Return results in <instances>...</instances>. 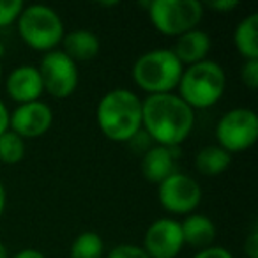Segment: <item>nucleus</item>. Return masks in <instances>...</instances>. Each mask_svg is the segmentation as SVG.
<instances>
[{"mask_svg":"<svg viewBox=\"0 0 258 258\" xmlns=\"http://www.w3.org/2000/svg\"><path fill=\"white\" fill-rule=\"evenodd\" d=\"M193 125V110L177 94H154L142 101V129L158 145L179 147Z\"/></svg>","mask_w":258,"mask_h":258,"instance_id":"f257e3e1","label":"nucleus"},{"mask_svg":"<svg viewBox=\"0 0 258 258\" xmlns=\"http://www.w3.org/2000/svg\"><path fill=\"white\" fill-rule=\"evenodd\" d=\"M101 133L113 142H129L142 131V99L127 89L106 92L96 108Z\"/></svg>","mask_w":258,"mask_h":258,"instance_id":"f03ea898","label":"nucleus"},{"mask_svg":"<svg viewBox=\"0 0 258 258\" xmlns=\"http://www.w3.org/2000/svg\"><path fill=\"white\" fill-rule=\"evenodd\" d=\"M226 87V75L214 60H202L198 64L184 68L179 82L177 96L193 108H211L221 99Z\"/></svg>","mask_w":258,"mask_h":258,"instance_id":"7ed1b4c3","label":"nucleus"},{"mask_svg":"<svg viewBox=\"0 0 258 258\" xmlns=\"http://www.w3.org/2000/svg\"><path fill=\"white\" fill-rule=\"evenodd\" d=\"M184 66L172 50L158 48L140 55L133 66V80L142 90L154 94H170L179 87Z\"/></svg>","mask_w":258,"mask_h":258,"instance_id":"20e7f679","label":"nucleus"},{"mask_svg":"<svg viewBox=\"0 0 258 258\" xmlns=\"http://www.w3.org/2000/svg\"><path fill=\"white\" fill-rule=\"evenodd\" d=\"M16 22L22 41L36 51H53L64 39V22L50 6H27Z\"/></svg>","mask_w":258,"mask_h":258,"instance_id":"39448f33","label":"nucleus"},{"mask_svg":"<svg viewBox=\"0 0 258 258\" xmlns=\"http://www.w3.org/2000/svg\"><path fill=\"white\" fill-rule=\"evenodd\" d=\"M147 8L154 29L168 37L198 29L204 18V6L198 0H152Z\"/></svg>","mask_w":258,"mask_h":258,"instance_id":"423d86ee","label":"nucleus"},{"mask_svg":"<svg viewBox=\"0 0 258 258\" xmlns=\"http://www.w3.org/2000/svg\"><path fill=\"white\" fill-rule=\"evenodd\" d=\"M218 145L226 152H242L253 147L258 138V117L251 108H233L216 125Z\"/></svg>","mask_w":258,"mask_h":258,"instance_id":"0eeeda50","label":"nucleus"},{"mask_svg":"<svg viewBox=\"0 0 258 258\" xmlns=\"http://www.w3.org/2000/svg\"><path fill=\"white\" fill-rule=\"evenodd\" d=\"M37 69L43 80V89L57 99L69 97L78 87V68L64 51H48Z\"/></svg>","mask_w":258,"mask_h":258,"instance_id":"6e6552de","label":"nucleus"},{"mask_svg":"<svg viewBox=\"0 0 258 258\" xmlns=\"http://www.w3.org/2000/svg\"><path fill=\"white\" fill-rule=\"evenodd\" d=\"M159 204L172 214H189L200 205L202 187L193 177L177 172L158 187Z\"/></svg>","mask_w":258,"mask_h":258,"instance_id":"1a4fd4ad","label":"nucleus"},{"mask_svg":"<svg viewBox=\"0 0 258 258\" xmlns=\"http://www.w3.org/2000/svg\"><path fill=\"white\" fill-rule=\"evenodd\" d=\"M142 247L151 258H175L184 247L180 223L172 218L156 219L145 230Z\"/></svg>","mask_w":258,"mask_h":258,"instance_id":"9d476101","label":"nucleus"},{"mask_svg":"<svg viewBox=\"0 0 258 258\" xmlns=\"http://www.w3.org/2000/svg\"><path fill=\"white\" fill-rule=\"evenodd\" d=\"M53 124V111L43 101L18 104L9 113V129L20 138L43 137Z\"/></svg>","mask_w":258,"mask_h":258,"instance_id":"9b49d317","label":"nucleus"},{"mask_svg":"<svg viewBox=\"0 0 258 258\" xmlns=\"http://www.w3.org/2000/svg\"><path fill=\"white\" fill-rule=\"evenodd\" d=\"M6 90H8V96L18 104L39 101L44 92L39 69L34 66L15 68L6 78Z\"/></svg>","mask_w":258,"mask_h":258,"instance_id":"f8f14e48","label":"nucleus"},{"mask_svg":"<svg viewBox=\"0 0 258 258\" xmlns=\"http://www.w3.org/2000/svg\"><path fill=\"white\" fill-rule=\"evenodd\" d=\"M177 158H179V147H163L154 145L142 158V173L152 184H161L170 175L177 173Z\"/></svg>","mask_w":258,"mask_h":258,"instance_id":"ddd939ff","label":"nucleus"},{"mask_svg":"<svg viewBox=\"0 0 258 258\" xmlns=\"http://www.w3.org/2000/svg\"><path fill=\"white\" fill-rule=\"evenodd\" d=\"M172 51L182 66L198 64L202 60H207V55L211 51V37L202 29H193L177 37Z\"/></svg>","mask_w":258,"mask_h":258,"instance_id":"4468645a","label":"nucleus"},{"mask_svg":"<svg viewBox=\"0 0 258 258\" xmlns=\"http://www.w3.org/2000/svg\"><path fill=\"white\" fill-rule=\"evenodd\" d=\"M62 46H64V53L71 58L73 62H87L97 57L101 50L99 37L94 32L85 29L73 30L69 34H64L62 39Z\"/></svg>","mask_w":258,"mask_h":258,"instance_id":"2eb2a0df","label":"nucleus"},{"mask_svg":"<svg viewBox=\"0 0 258 258\" xmlns=\"http://www.w3.org/2000/svg\"><path fill=\"white\" fill-rule=\"evenodd\" d=\"M184 244H189L198 249H207L214 246L216 225L205 214H187V218L180 223Z\"/></svg>","mask_w":258,"mask_h":258,"instance_id":"dca6fc26","label":"nucleus"},{"mask_svg":"<svg viewBox=\"0 0 258 258\" xmlns=\"http://www.w3.org/2000/svg\"><path fill=\"white\" fill-rule=\"evenodd\" d=\"M233 43L244 60H258V15L251 13L240 20L233 32Z\"/></svg>","mask_w":258,"mask_h":258,"instance_id":"f3484780","label":"nucleus"},{"mask_svg":"<svg viewBox=\"0 0 258 258\" xmlns=\"http://www.w3.org/2000/svg\"><path fill=\"white\" fill-rule=\"evenodd\" d=\"M232 165V154L221 149L219 145H207L202 151H198L195 158V166L202 175L216 177L221 175Z\"/></svg>","mask_w":258,"mask_h":258,"instance_id":"a211bd4d","label":"nucleus"},{"mask_svg":"<svg viewBox=\"0 0 258 258\" xmlns=\"http://www.w3.org/2000/svg\"><path fill=\"white\" fill-rule=\"evenodd\" d=\"M104 242L99 233L83 232L73 240L69 258H103Z\"/></svg>","mask_w":258,"mask_h":258,"instance_id":"6ab92c4d","label":"nucleus"},{"mask_svg":"<svg viewBox=\"0 0 258 258\" xmlns=\"http://www.w3.org/2000/svg\"><path fill=\"white\" fill-rule=\"evenodd\" d=\"M25 158V142L11 129L0 135V163L16 165Z\"/></svg>","mask_w":258,"mask_h":258,"instance_id":"aec40b11","label":"nucleus"},{"mask_svg":"<svg viewBox=\"0 0 258 258\" xmlns=\"http://www.w3.org/2000/svg\"><path fill=\"white\" fill-rule=\"evenodd\" d=\"M22 0H0V27H8L18 20L23 11Z\"/></svg>","mask_w":258,"mask_h":258,"instance_id":"412c9836","label":"nucleus"},{"mask_svg":"<svg viewBox=\"0 0 258 258\" xmlns=\"http://www.w3.org/2000/svg\"><path fill=\"white\" fill-rule=\"evenodd\" d=\"M106 258H151L142 246H135V244H120V246L113 247L108 253Z\"/></svg>","mask_w":258,"mask_h":258,"instance_id":"4be33fe9","label":"nucleus"},{"mask_svg":"<svg viewBox=\"0 0 258 258\" xmlns=\"http://www.w3.org/2000/svg\"><path fill=\"white\" fill-rule=\"evenodd\" d=\"M240 78L247 89L254 90L258 87V60H244L240 68Z\"/></svg>","mask_w":258,"mask_h":258,"instance_id":"5701e85b","label":"nucleus"},{"mask_svg":"<svg viewBox=\"0 0 258 258\" xmlns=\"http://www.w3.org/2000/svg\"><path fill=\"white\" fill-rule=\"evenodd\" d=\"M193 258H233V254L230 253L226 247L211 246V247H207V249H200Z\"/></svg>","mask_w":258,"mask_h":258,"instance_id":"b1692460","label":"nucleus"},{"mask_svg":"<svg viewBox=\"0 0 258 258\" xmlns=\"http://www.w3.org/2000/svg\"><path fill=\"white\" fill-rule=\"evenodd\" d=\"M244 253L247 254V258H258V232L256 228H253L249 232V235L244 240Z\"/></svg>","mask_w":258,"mask_h":258,"instance_id":"393cba45","label":"nucleus"},{"mask_svg":"<svg viewBox=\"0 0 258 258\" xmlns=\"http://www.w3.org/2000/svg\"><path fill=\"white\" fill-rule=\"evenodd\" d=\"M209 8L218 13H230L235 8H239V0H211Z\"/></svg>","mask_w":258,"mask_h":258,"instance_id":"a878e982","label":"nucleus"},{"mask_svg":"<svg viewBox=\"0 0 258 258\" xmlns=\"http://www.w3.org/2000/svg\"><path fill=\"white\" fill-rule=\"evenodd\" d=\"M9 129V111L6 104L0 101V135H4Z\"/></svg>","mask_w":258,"mask_h":258,"instance_id":"bb28decb","label":"nucleus"},{"mask_svg":"<svg viewBox=\"0 0 258 258\" xmlns=\"http://www.w3.org/2000/svg\"><path fill=\"white\" fill-rule=\"evenodd\" d=\"M13 258H46L39 249H32V247H27V249H22L15 254Z\"/></svg>","mask_w":258,"mask_h":258,"instance_id":"cd10ccee","label":"nucleus"},{"mask_svg":"<svg viewBox=\"0 0 258 258\" xmlns=\"http://www.w3.org/2000/svg\"><path fill=\"white\" fill-rule=\"evenodd\" d=\"M6 204H8V193H6L4 184L0 180V218H2V214H4V211H6Z\"/></svg>","mask_w":258,"mask_h":258,"instance_id":"c85d7f7f","label":"nucleus"},{"mask_svg":"<svg viewBox=\"0 0 258 258\" xmlns=\"http://www.w3.org/2000/svg\"><path fill=\"white\" fill-rule=\"evenodd\" d=\"M0 258H8V247L0 242Z\"/></svg>","mask_w":258,"mask_h":258,"instance_id":"c756f323","label":"nucleus"},{"mask_svg":"<svg viewBox=\"0 0 258 258\" xmlns=\"http://www.w3.org/2000/svg\"><path fill=\"white\" fill-rule=\"evenodd\" d=\"M0 80H2V64H0Z\"/></svg>","mask_w":258,"mask_h":258,"instance_id":"7c9ffc66","label":"nucleus"}]
</instances>
